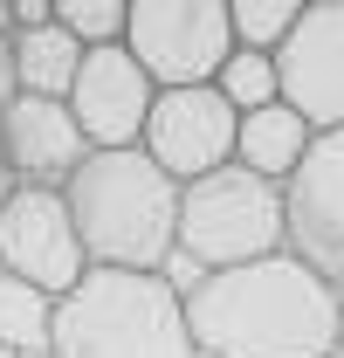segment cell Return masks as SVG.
I'll return each mask as SVG.
<instances>
[{
    "label": "cell",
    "instance_id": "1",
    "mask_svg": "<svg viewBox=\"0 0 344 358\" xmlns=\"http://www.w3.org/2000/svg\"><path fill=\"white\" fill-rule=\"evenodd\" d=\"M179 303L200 358H338L344 296L289 248L268 262L214 268Z\"/></svg>",
    "mask_w": 344,
    "mask_h": 358
},
{
    "label": "cell",
    "instance_id": "2",
    "mask_svg": "<svg viewBox=\"0 0 344 358\" xmlns=\"http://www.w3.org/2000/svg\"><path fill=\"white\" fill-rule=\"evenodd\" d=\"M62 200H69V221L83 234L89 268L159 275L179 255V186L138 145L131 152H89L69 173Z\"/></svg>",
    "mask_w": 344,
    "mask_h": 358
},
{
    "label": "cell",
    "instance_id": "3",
    "mask_svg": "<svg viewBox=\"0 0 344 358\" xmlns=\"http://www.w3.org/2000/svg\"><path fill=\"white\" fill-rule=\"evenodd\" d=\"M48 358H200L186 331V303L166 275L89 268L55 303Z\"/></svg>",
    "mask_w": 344,
    "mask_h": 358
},
{
    "label": "cell",
    "instance_id": "4",
    "mask_svg": "<svg viewBox=\"0 0 344 358\" xmlns=\"http://www.w3.org/2000/svg\"><path fill=\"white\" fill-rule=\"evenodd\" d=\"M289 248V221H282V186L220 166V173L179 186V255L214 275V268L268 262Z\"/></svg>",
    "mask_w": 344,
    "mask_h": 358
},
{
    "label": "cell",
    "instance_id": "5",
    "mask_svg": "<svg viewBox=\"0 0 344 358\" xmlns=\"http://www.w3.org/2000/svg\"><path fill=\"white\" fill-rule=\"evenodd\" d=\"M131 62L152 76V90H200L234 55L227 0H131L124 21Z\"/></svg>",
    "mask_w": 344,
    "mask_h": 358
},
{
    "label": "cell",
    "instance_id": "6",
    "mask_svg": "<svg viewBox=\"0 0 344 358\" xmlns=\"http://www.w3.org/2000/svg\"><path fill=\"white\" fill-rule=\"evenodd\" d=\"M0 268L21 275V282H35L55 303L89 275L83 234L69 221L62 186H14L7 193V207H0Z\"/></svg>",
    "mask_w": 344,
    "mask_h": 358
},
{
    "label": "cell",
    "instance_id": "7",
    "mask_svg": "<svg viewBox=\"0 0 344 358\" xmlns=\"http://www.w3.org/2000/svg\"><path fill=\"white\" fill-rule=\"evenodd\" d=\"M234 131H241V110H234L214 83H200V90H159L138 152H145L172 186H193V179L234 166Z\"/></svg>",
    "mask_w": 344,
    "mask_h": 358
},
{
    "label": "cell",
    "instance_id": "8",
    "mask_svg": "<svg viewBox=\"0 0 344 358\" xmlns=\"http://www.w3.org/2000/svg\"><path fill=\"white\" fill-rule=\"evenodd\" d=\"M282 221H289V255L344 296V131H324L310 145L296 179L282 186Z\"/></svg>",
    "mask_w": 344,
    "mask_h": 358
},
{
    "label": "cell",
    "instance_id": "9",
    "mask_svg": "<svg viewBox=\"0 0 344 358\" xmlns=\"http://www.w3.org/2000/svg\"><path fill=\"white\" fill-rule=\"evenodd\" d=\"M275 76H282V103L317 138L344 131V0L303 7L296 35L275 48Z\"/></svg>",
    "mask_w": 344,
    "mask_h": 358
},
{
    "label": "cell",
    "instance_id": "10",
    "mask_svg": "<svg viewBox=\"0 0 344 358\" xmlns=\"http://www.w3.org/2000/svg\"><path fill=\"white\" fill-rule=\"evenodd\" d=\"M152 76L131 62V48H83V69L69 83V117L83 131L89 152H131L145 138V117H152Z\"/></svg>",
    "mask_w": 344,
    "mask_h": 358
},
{
    "label": "cell",
    "instance_id": "11",
    "mask_svg": "<svg viewBox=\"0 0 344 358\" xmlns=\"http://www.w3.org/2000/svg\"><path fill=\"white\" fill-rule=\"evenodd\" d=\"M0 159H7L14 186H69L89 145L62 96H14L0 110Z\"/></svg>",
    "mask_w": 344,
    "mask_h": 358
},
{
    "label": "cell",
    "instance_id": "12",
    "mask_svg": "<svg viewBox=\"0 0 344 358\" xmlns=\"http://www.w3.org/2000/svg\"><path fill=\"white\" fill-rule=\"evenodd\" d=\"M310 145H317V131L303 124L296 110H289V103H268V110H248V117H241V131H234V166L268 179V186H289L296 166L310 159Z\"/></svg>",
    "mask_w": 344,
    "mask_h": 358
},
{
    "label": "cell",
    "instance_id": "13",
    "mask_svg": "<svg viewBox=\"0 0 344 358\" xmlns=\"http://www.w3.org/2000/svg\"><path fill=\"white\" fill-rule=\"evenodd\" d=\"M76 69H83V48L55 28V14L42 28H21L14 35V83H21V96H69Z\"/></svg>",
    "mask_w": 344,
    "mask_h": 358
},
{
    "label": "cell",
    "instance_id": "14",
    "mask_svg": "<svg viewBox=\"0 0 344 358\" xmlns=\"http://www.w3.org/2000/svg\"><path fill=\"white\" fill-rule=\"evenodd\" d=\"M48 324H55V296H42L35 282L0 268V352L7 358L48 352Z\"/></svg>",
    "mask_w": 344,
    "mask_h": 358
},
{
    "label": "cell",
    "instance_id": "15",
    "mask_svg": "<svg viewBox=\"0 0 344 358\" xmlns=\"http://www.w3.org/2000/svg\"><path fill=\"white\" fill-rule=\"evenodd\" d=\"M296 21H303V0H227L234 48H255V55H275L296 35Z\"/></svg>",
    "mask_w": 344,
    "mask_h": 358
},
{
    "label": "cell",
    "instance_id": "16",
    "mask_svg": "<svg viewBox=\"0 0 344 358\" xmlns=\"http://www.w3.org/2000/svg\"><path fill=\"white\" fill-rule=\"evenodd\" d=\"M214 90L248 117V110H268L282 103V76H275V55H255V48H234L227 62L214 69Z\"/></svg>",
    "mask_w": 344,
    "mask_h": 358
},
{
    "label": "cell",
    "instance_id": "17",
    "mask_svg": "<svg viewBox=\"0 0 344 358\" xmlns=\"http://www.w3.org/2000/svg\"><path fill=\"white\" fill-rule=\"evenodd\" d=\"M131 0H55V28L76 48H124Z\"/></svg>",
    "mask_w": 344,
    "mask_h": 358
},
{
    "label": "cell",
    "instance_id": "18",
    "mask_svg": "<svg viewBox=\"0 0 344 358\" xmlns=\"http://www.w3.org/2000/svg\"><path fill=\"white\" fill-rule=\"evenodd\" d=\"M14 96H21V83H14V42L0 35V110H7Z\"/></svg>",
    "mask_w": 344,
    "mask_h": 358
},
{
    "label": "cell",
    "instance_id": "19",
    "mask_svg": "<svg viewBox=\"0 0 344 358\" xmlns=\"http://www.w3.org/2000/svg\"><path fill=\"white\" fill-rule=\"evenodd\" d=\"M7 193H14V173H7V159H0V207H7Z\"/></svg>",
    "mask_w": 344,
    "mask_h": 358
},
{
    "label": "cell",
    "instance_id": "20",
    "mask_svg": "<svg viewBox=\"0 0 344 358\" xmlns=\"http://www.w3.org/2000/svg\"><path fill=\"white\" fill-rule=\"evenodd\" d=\"M338 358H344V324H338Z\"/></svg>",
    "mask_w": 344,
    "mask_h": 358
},
{
    "label": "cell",
    "instance_id": "21",
    "mask_svg": "<svg viewBox=\"0 0 344 358\" xmlns=\"http://www.w3.org/2000/svg\"><path fill=\"white\" fill-rule=\"evenodd\" d=\"M28 358H48V352H28Z\"/></svg>",
    "mask_w": 344,
    "mask_h": 358
},
{
    "label": "cell",
    "instance_id": "22",
    "mask_svg": "<svg viewBox=\"0 0 344 358\" xmlns=\"http://www.w3.org/2000/svg\"><path fill=\"white\" fill-rule=\"evenodd\" d=\"M0 358H7V352H0Z\"/></svg>",
    "mask_w": 344,
    "mask_h": 358
}]
</instances>
